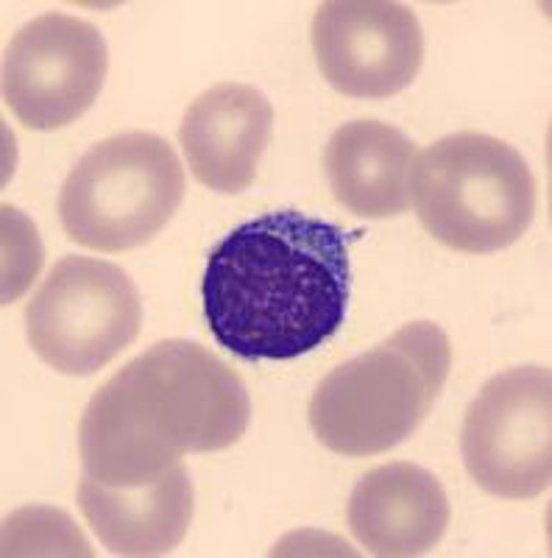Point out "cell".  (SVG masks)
Returning <instances> with one entry per match:
<instances>
[{"instance_id": "cell-1", "label": "cell", "mask_w": 552, "mask_h": 558, "mask_svg": "<svg viewBox=\"0 0 552 558\" xmlns=\"http://www.w3.org/2000/svg\"><path fill=\"white\" fill-rule=\"evenodd\" d=\"M352 235L280 209L241 223L207 257L204 318L241 361H296L330 341L352 296Z\"/></svg>"}, {"instance_id": "cell-5", "label": "cell", "mask_w": 552, "mask_h": 558, "mask_svg": "<svg viewBox=\"0 0 552 558\" xmlns=\"http://www.w3.org/2000/svg\"><path fill=\"white\" fill-rule=\"evenodd\" d=\"M184 168L165 137L123 132L101 140L76 162L62 191L64 235L96 252L146 246L184 202Z\"/></svg>"}, {"instance_id": "cell-13", "label": "cell", "mask_w": 552, "mask_h": 558, "mask_svg": "<svg viewBox=\"0 0 552 558\" xmlns=\"http://www.w3.org/2000/svg\"><path fill=\"white\" fill-rule=\"evenodd\" d=\"M419 148L382 121H349L324 148V171L341 207L368 221L396 218L410 209V179Z\"/></svg>"}, {"instance_id": "cell-11", "label": "cell", "mask_w": 552, "mask_h": 558, "mask_svg": "<svg viewBox=\"0 0 552 558\" xmlns=\"http://www.w3.org/2000/svg\"><path fill=\"white\" fill-rule=\"evenodd\" d=\"M349 531L380 558L425 556L444 539L452 520L444 486L425 466L394 461L375 466L352 488Z\"/></svg>"}, {"instance_id": "cell-8", "label": "cell", "mask_w": 552, "mask_h": 558, "mask_svg": "<svg viewBox=\"0 0 552 558\" xmlns=\"http://www.w3.org/2000/svg\"><path fill=\"white\" fill-rule=\"evenodd\" d=\"M107 39L82 17L48 12L20 28L3 53V98L34 132L71 126L101 96Z\"/></svg>"}, {"instance_id": "cell-6", "label": "cell", "mask_w": 552, "mask_h": 558, "mask_svg": "<svg viewBox=\"0 0 552 558\" xmlns=\"http://www.w3.org/2000/svg\"><path fill=\"white\" fill-rule=\"evenodd\" d=\"M143 327L134 279L109 260L62 257L26 307V338L59 375L87 377L132 347Z\"/></svg>"}, {"instance_id": "cell-12", "label": "cell", "mask_w": 552, "mask_h": 558, "mask_svg": "<svg viewBox=\"0 0 552 558\" xmlns=\"http://www.w3.org/2000/svg\"><path fill=\"white\" fill-rule=\"evenodd\" d=\"M78 508L114 556H165L182 545L193 522V481L184 463L143 486H107L84 477Z\"/></svg>"}, {"instance_id": "cell-3", "label": "cell", "mask_w": 552, "mask_h": 558, "mask_svg": "<svg viewBox=\"0 0 552 558\" xmlns=\"http://www.w3.org/2000/svg\"><path fill=\"white\" fill-rule=\"evenodd\" d=\"M450 368L446 332L432 322H410L332 368L312 391L307 422L338 456H380L419 430L444 391Z\"/></svg>"}, {"instance_id": "cell-2", "label": "cell", "mask_w": 552, "mask_h": 558, "mask_svg": "<svg viewBox=\"0 0 552 558\" xmlns=\"http://www.w3.org/2000/svg\"><path fill=\"white\" fill-rule=\"evenodd\" d=\"M252 400L241 375L196 341L168 338L109 377L78 425L84 477L143 486L187 452H218L246 436Z\"/></svg>"}, {"instance_id": "cell-9", "label": "cell", "mask_w": 552, "mask_h": 558, "mask_svg": "<svg viewBox=\"0 0 552 558\" xmlns=\"http://www.w3.org/2000/svg\"><path fill=\"white\" fill-rule=\"evenodd\" d=\"M321 76L349 98H388L410 87L425 62V32L391 0H330L310 28Z\"/></svg>"}, {"instance_id": "cell-10", "label": "cell", "mask_w": 552, "mask_h": 558, "mask_svg": "<svg viewBox=\"0 0 552 558\" xmlns=\"http://www.w3.org/2000/svg\"><path fill=\"white\" fill-rule=\"evenodd\" d=\"M271 137V101L252 84L237 82L216 84L201 93L179 129L193 177L226 196L243 193L255 182Z\"/></svg>"}, {"instance_id": "cell-4", "label": "cell", "mask_w": 552, "mask_h": 558, "mask_svg": "<svg viewBox=\"0 0 552 558\" xmlns=\"http://www.w3.org/2000/svg\"><path fill=\"white\" fill-rule=\"evenodd\" d=\"M410 196L421 227L466 254L508 248L536 216V179L505 140L455 132L416 157Z\"/></svg>"}, {"instance_id": "cell-7", "label": "cell", "mask_w": 552, "mask_h": 558, "mask_svg": "<svg viewBox=\"0 0 552 558\" xmlns=\"http://www.w3.org/2000/svg\"><path fill=\"white\" fill-rule=\"evenodd\" d=\"M466 472L486 495L533 500L552 481V375L516 366L480 388L461 430Z\"/></svg>"}]
</instances>
